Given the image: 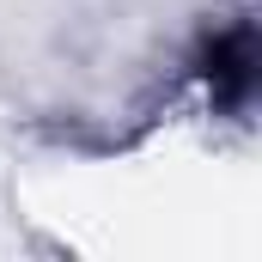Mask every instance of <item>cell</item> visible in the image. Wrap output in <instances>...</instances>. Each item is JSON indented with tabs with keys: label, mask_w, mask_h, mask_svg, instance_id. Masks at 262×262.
<instances>
[{
	"label": "cell",
	"mask_w": 262,
	"mask_h": 262,
	"mask_svg": "<svg viewBox=\"0 0 262 262\" xmlns=\"http://www.w3.org/2000/svg\"><path fill=\"white\" fill-rule=\"evenodd\" d=\"M250 79H256V49H250V31H226V37H213V49H207V92H213V104H244L250 98Z\"/></svg>",
	"instance_id": "1"
}]
</instances>
